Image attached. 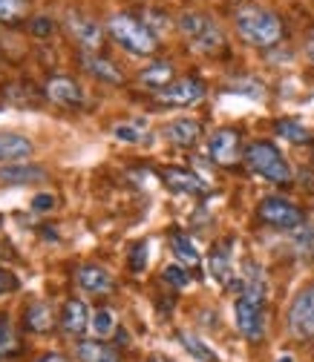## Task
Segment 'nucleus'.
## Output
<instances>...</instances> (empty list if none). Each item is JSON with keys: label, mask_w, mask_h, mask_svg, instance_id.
<instances>
[{"label": "nucleus", "mask_w": 314, "mask_h": 362, "mask_svg": "<svg viewBox=\"0 0 314 362\" xmlns=\"http://www.w3.org/2000/svg\"><path fill=\"white\" fill-rule=\"evenodd\" d=\"M234 26H237V35L248 43V47H257V49L277 47L286 35L283 21L271 9H262V6H242L234 15Z\"/></svg>", "instance_id": "1"}, {"label": "nucleus", "mask_w": 314, "mask_h": 362, "mask_svg": "<svg viewBox=\"0 0 314 362\" xmlns=\"http://www.w3.org/2000/svg\"><path fill=\"white\" fill-rule=\"evenodd\" d=\"M107 32L118 47L136 58H150L159 49V40L153 35V29H147L145 21L133 18L130 12H113L107 18Z\"/></svg>", "instance_id": "2"}, {"label": "nucleus", "mask_w": 314, "mask_h": 362, "mask_svg": "<svg viewBox=\"0 0 314 362\" xmlns=\"http://www.w3.org/2000/svg\"><path fill=\"white\" fill-rule=\"evenodd\" d=\"M248 170L259 178H265L268 185H288V181L294 178L291 173V164L286 161V156L280 153V147L274 141H265V139H257L245 147L242 153Z\"/></svg>", "instance_id": "3"}, {"label": "nucleus", "mask_w": 314, "mask_h": 362, "mask_svg": "<svg viewBox=\"0 0 314 362\" xmlns=\"http://www.w3.org/2000/svg\"><path fill=\"white\" fill-rule=\"evenodd\" d=\"M179 32L191 40V47L196 52H205V55H213L216 49L225 47V35H222L219 26L202 12H185L179 18Z\"/></svg>", "instance_id": "4"}, {"label": "nucleus", "mask_w": 314, "mask_h": 362, "mask_svg": "<svg viewBox=\"0 0 314 362\" xmlns=\"http://www.w3.org/2000/svg\"><path fill=\"white\" fill-rule=\"evenodd\" d=\"M257 218L274 230H300L305 224V210L286 196H265L257 204Z\"/></svg>", "instance_id": "5"}, {"label": "nucleus", "mask_w": 314, "mask_h": 362, "mask_svg": "<svg viewBox=\"0 0 314 362\" xmlns=\"http://www.w3.org/2000/svg\"><path fill=\"white\" fill-rule=\"evenodd\" d=\"M286 325L297 342H314V282L303 285L294 293L286 310Z\"/></svg>", "instance_id": "6"}, {"label": "nucleus", "mask_w": 314, "mask_h": 362, "mask_svg": "<svg viewBox=\"0 0 314 362\" xmlns=\"http://www.w3.org/2000/svg\"><path fill=\"white\" fill-rule=\"evenodd\" d=\"M64 26H67L69 37L78 43L84 52H96L101 43H104V29H101V23H99L96 18L84 15V12L69 9L67 18H64Z\"/></svg>", "instance_id": "7"}, {"label": "nucleus", "mask_w": 314, "mask_h": 362, "mask_svg": "<svg viewBox=\"0 0 314 362\" xmlns=\"http://www.w3.org/2000/svg\"><path fill=\"white\" fill-rule=\"evenodd\" d=\"M205 93L208 89H205L202 78L188 75V78H179L170 86H164L162 93H156V101L164 104V107H194L205 98Z\"/></svg>", "instance_id": "8"}, {"label": "nucleus", "mask_w": 314, "mask_h": 362, "mask_svg": "<svg viewBox=\"0 0 314 362\" xmlns=\"http://www.w3.org/2000/svg\"><path fill=\"white\" fill-rule=\"evenodd\" d=\"M208 156H211V161L219 164V167H231V164H237L240 156H242L240 129H231V127L216 129L211 139H208Z\"/></svg>", "instance_id": "9"}, {"label": "nucleus", "mask_w": 314, "mask_h": 362, "mask_svg": "<svg viewBox=\"0 0 314 362\" xmlns=\"http://www.w3.org/2000/svg\"><path fill=\"white\" fill-rule=\"evenodd\" d=\"M47 98L55 104V107H64V110H81L86 104V95H84V86L78 81H72L69 75H52L43 86Z\"/></svg>", "instance_id": "10"}, {"label": "nucleus", "mask_w": 314, "mask_h": 362, "mask_svg": "<svg viewBox=\"0 0 314 362\" xmlns=\"http://www.w3.org/2000/svg\"><path fill=\"white\" fill-rule=\"evenodd\" d=\"M162 178H164V185H167L170 190H176V193L205 196V193L211 190L208 181H205L202 175H196L194 170H188V167H164V170H162Z\"/></svg>", "instance_id": "11"}, {"label": "nucleus", "mask_w": 314, "mask_h": 362, "mask_svg": "<svg viewBox=\"0 0 314 362\" xmlns=\"http://www.w3.org/2000/svg\"><path fill=\"white\" fill-rule=\"evenodd\" d=\"M208 270H211V279H213V282H219V285H234V256H231V239L216 242V245L211 247Z\"/></svg>", "instance_id": "12"}, {"label": "nucleus", "mask_w": 314, "mask_h": 362, "mask_svg": "<svg viewBox=\"0 0 314 362\" xmlns=\"http://www.w3.org/2000/svg\"><path fill=\"white\" fill-rule=\"evenodd\" d=\"M78 58H81V69H84L86 75H93L96 81L110 83V86L124 83V75H121V69H118L113 61H107V58H101V55H96V52H84V49H81Z\"/></svg>", "instance_id": "13"}, {"label": "nucleus", "mask_w": 314, "mask_h": 362, "mask_svg": "<svg viewBox=\"0 0 314 362\" xmlns=\"http://www.w3.org/2000/svg\"><path fill=\"white\" fill-rule=\"evenodd\" d=\"M89 322H93V313H89V308L81 302V299H69L61 310V331L67 337H81Z\"/></svg>", "instance_id": "14"}, {"label": "nucleus", "mask_w": 314, "mask_h": 362, "mask_svg": "<svg viewBox=\"0 0 314 362\" xmlns=\"http://www.w3.org/2000/svg\"><path fill=\"white\" fill-rule=\"evenodd\" d=\"M199 132H202V127H199L196 118H173V121L164 127V139H167L173 147L188 150V147H194V144L199 141Z\"/></svg>", "instance_id": "15"}, {"label": "nucleus", "mask_w": 314, "mask_h": 362, "mask_svg": "<svg viewBox=\"0 0 314 362\" xmlns=\"http://www.w3.org/2000/svg\"><path fill=\"white\" fill-rule=\"evenodd\" d=\"M52 325H55V310H52L50 302L38 299V302H29L26 305V310H23V328L26 331L47 334V331H52Z\"/></svg>", "instance_id": "16"}, {"label": "nucleus", "mask_w": 314, "mask_h": 362, "mask_svg": "<svg viewBox=\"0 0 314 362\" xmlns=\"http://www.w3.org/2000/svg\"><path fill=\"white\" fill-rule=\"evenodd\" d=\"M47 178V170L38 164H0V185H32V181H43Z\"/></svg>", "instance_id": "17"}, {"label": "nucleus", "mask_w": 314, "mask_h": 362, "mask_svg": "<svg viewBox=\"0 0 314 362\" xmlns=\"http://www.w3.org/2000/svg\"><path fill=\"white\" fill-rule=\"evenodd\" d=\"M32 141L21 132H0V164H15L32 156Z\"/></svg>", "instance_id": "18"}, {"label": "nucleus", "mask_w": 314, "mask_h": 362, "mask_svg": "<svg viewBox=\"0 0 314 362\" xmlns=\"http://www.w3.org/2000/svg\"><path fill=\"white\" fill-rule=\"evenodd\" d=\"M78 285L86 291V293H110L113 291V276H110V270H104L101 264H84L78 267Z\"/></svg>", "instance_id": "19"}, {"label": "nucleus", "mask_w": 314, "mask_h": 362, "mask_svg": "<svg viewBox=\"0 0 314 362\" xmlns=\"http://www.w3.org/2000/svg\"><path fill=\"white\" fill-rule=\"evenodd\" d=\"M176 72H173V64L170 61H153V64H147L142 72H139V83L142 86H147V89H153V93H162L164 86H170L176 78H173Z\"/></svg>", "instance_id": "20"}, {"label": "nucleus", "mask_w": 314, "mask_h": 362, "mask_svg": "<svg viewBox=\"0 0 314 362\" xmlns=\"http://www.w3.org/2000/svg\"><path fill=\"white\" fill-rule=\"evenodd\" d=\"M170 250L179 259V264H185V267H199V262H202L199 247L194 245V239L185 230H179V228L170 230Z\"/></svg>", "instance_id": "21"}, {"label": "nucleus", "mask_w": 314, "mask_h": 362, "mask_svg": "<svg viewBox=\"0 0 314 362\" xmlns=\"http://www.w3.org/2000/svg\"><path fill=\"white\" fill-rule=\"evenodd\" d=\"M75 356L78 362H118L116 348H110L101 339H81L75 348Z\"/></svg>", "instance_id": "22"}, {"label": "nucleus", "mask_w": 314, "mask_h": 362, "mask_svg": "<svg viewBox=\"0 0 314 362\" xmlns=\"http://www.w3.org/2000/svg\"><path fill=\"white\" fill-rule=\"evenodd\" d=\"M176 342L182 345L185 354L194 356L196 362H219V354H216L205 339H199V337H194V334H188V331H179V334H176Z\"/></svg>", "instance_id": "23"}, {"label": "nucleus", "mask_w": 314, "mask_h": 362, "mask_svg": "<svg viewBox=\"0 0 314 362\" xmlns=\"http://www.w3.org/2000/svg\"><path fill=\"white\" fill-rule=\"evenodd\" d=\"M274 129H277V135L280 139H286V141H291V144H311V129L303 124V121H297V118H280L277 124H274Z\"/></svg>", "instance_id": "24"}, {"label": "nucleus", "mask_w": 314, "mask_h": 362, "mask_svg": "<svg viewBox=\"0 0 314 362\" xmlns=\"http://www.w3.org/2000/svg\"><path fill=\"white\" fill-rule=\"evenodd\" d=\"M89 328H93V334L96 337H110L113 331H116V313L110 310V308H99L96 313H93V322H89Z\"/></svg>", "instance_id": "25"}, {"label": "nucleus", "mask_w": 314, "mask_h": 362, "mask_svg": "<svg viewBox=\"0 0 314 362\" xmlns=\"http://www.w3.org/2000/svg\"><path fill=\"white\" fill-rule=\"evenodd\" d=\"M162 279H164V285H170L176 291H185L191 285V274L185 270V264H167L162 270Z\"/></svg>", "instance_id": "26"}, {"label": "nucleus", "mask_w": 314, "mask_h": 362, "mask_svg": "<svg viewBox=\"0 0 314 362\" xmlns=\"http://www.w3.org/2000/svg\"><path fill=\"white\" fill-rule=\"evenodd\" d=\"M29 9V0H0V23H18Z\"/></svg>", "instance_id": "27"}, {"label": "nucleus", "mask_w": 314, "mask_h": 362, "mask_svg": "<svg viewBox=\"0 0 314 362\" xmlns=\"http://www.w3.org/2000/svg\"><path fill=\"white\" fill-rule=\"evenodd\" d=\"M294 247L300 256L314 259V228L311 224H303L300 230H294Z\"/></svg>", "instance_id": "28"}, {"label": "nucleus", "mask_w": 314, "mask_h": 362, "mask_svg": "<svg viewBox=\"0 0 314 362\" xmlns=\"http://www.w3.org/2000/svg\"><path fill=\"white\" fill-rule=\"evenodd\" d=\"M18 351V339H15V331H12V325H9V320L4 313H0V359L4 356H9V354H15Z\"/></svg>", "instance_id": "29"}, {"label": "nucleus", "mask_w": 314, "mask_h": 362, "mask_svg": "<svg viewBox=\"0 0 314 362\" xmlns=\"http://www.w3.org/2000/svg\"><path fill=\"white\" fill-rule=\"evenodd\" d=\"M29 32L43 40V37H50V35L55 32V21H52L50 15H35V18L29 21Z\"/></svg>", "instance_id": "30"}, {"label": "nucleus", "mask_w": 314, "mask_h": 362, "mask_svg": "<svg viewBox=\"0 0 314 362\" xmlns=\"http://www.w3.org/2000/svg\"><path fill=\"white\" fill-rule=\"evenodd\" d=\"M130 270L133 274H142V270L147 267V242H139V245H133L130 247Z\"/></svg>", "instance_id": "31"}, {"label": "nucleus", "mask_w": 314, "mask_h": 362, "mask_svg": "<svg viewBox=\"0 0 314 362\" xmlns=\"http://www.w3.org/2000/svg\"><path fill=\"white\" fill-rule=\"evenodd\" d=\"M113 132H116V139H118V141H127V144H139V141L145 139L139 124H118Z\"/></svg>", "instance_id": "32"}, {"label": "nucleus", "mask_w": 314, "mask_h": 362, "mask_svg": "<svg viewBox=\"0 0 314 362\" xmlns=\"http://www.w3.org/2000/svg\"><path fill=\"white\" fill-rule=\"evenodd\" d=\"M55 207V196H50V193H38L35 199H32V210L35 213H47V210H52Z\"/></svg>", "instance_id": "33"}, {"label": "nucleus", "mask_w": 314, "mask_h": 362, "mask_svg": "<svg viewBox=\"0 0 314 362\" xmlns=\"http://www.w3.org/2000/svg\"><path fill=\"white\" fill-rule=\"evenodd\" d=\"M12 291H18V279L9 274V270H0V296H6Z\"/></svg>", "instance_id": "34"}, {"label": "nucleus", "mask_w": 314, "mask_h": 362, "mask_svg": "<svg viewBox=\"0 0 314 362\" xmlns=\"http://www.w3.org/2000/svg\"><path fill=\"white\" fill-rule=\"evenodd\" d=\"M35 362H67V356L58 354V351H47V354H40Z\"/></svg>", "instance_id": "35"}, {"label": "nucleus", "mask_w": 314, "mask_h": 362, "mask_svg": "<svg viewBox=\"0 0 314 362\" xmlns=\"http://www.w3.org/2000/svg\"><path fill=\"white\" fill-rule=\"evenodd\" d=\"M305 55H308V61L314 64V35L308 37V43H305Z\"/></svg>", "instance_id": "36"}, {"label": "nucleus", "mask_w": 314, "mask_h": 362, "mask_svg": "<svg viewBox=\"0 0 314 362\" xmlns=\"http://www.w3.org/2000/svg\"><path fill=\"white\" fill-rule=\"evenodd\" d=\"M150 362H173V359H167V356H162V354H153Z\"/></svg>", "instance_id": "37"}, {"label": "nucleus", "mask_w": 314, "mask_h": 362, "mask_svg": "<svg viewBox=\"0 0 314 362\" xmlns=\"http://www.w3.org/2000/svg\"><path fill=\"white\" fill-rule=\"evenodd\" d=\"M274 362H297V359H291V356H277Z\"/></svg>", "instance_id": "38"}]
</instances>
